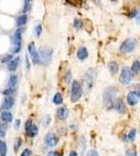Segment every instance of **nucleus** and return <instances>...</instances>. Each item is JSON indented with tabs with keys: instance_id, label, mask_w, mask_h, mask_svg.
Masks as SVG:
<instances>
[{
	"instance_id": "11",
	"label": "nucleus",
	"mask_w": 140,
	"mask_h": 156,
	"mask_svg": "<svg viewBox=\"0 0 140 156\" xmlns=\"http://www.w3.org/2000/svg\"><path fill=\"white\" fill-rule=\"evenodd\" d=\"M113 107L115 108V110H117L119 113H125V112H127V107H125V104L121 100V99H117V100L115 101V103H114Z\"/></svg>"
},
{
	"instance_id": "9",
	"label": "nucleus",
	"mask_w": 140,
	"mask_h": 156,
	"mask_svg": "<svg viewBox=\"0 0 140 156\" xmlns=\"http://www.w3.org/2000/svg\"><path fill=\"white\" fill-rule=\"evenodd\" d=\"M25 130H26V133L29 138H35L38 134V127L32 124V120H28L26 122V124H25Z\"/></svg>"
},
{
	"instance_id": "20",
	"label": "nucleus",
	"mask_w": 140,
	"mask_h": 156,
	"mask_svg": "<svg viewBox=\"0 0 140 156\" xmlns=\"http://www.w3.org/2000/svg\"><path fill=\"white\" fill-rule=\"evenodd\" d=\"M108 68H109V71H110V73L112 75L116 74L117 71H118V65L115 63V61H111V63H109Z\"/></svg>"
},
{
	"instance_id": "27",
	"label": "nucleus",
	"mask_w": 140,
	"mask_h": 156,
	"mask_svg": "<svg viewBox=\"0 0 140 156\" xmlns=\"http://www.w3.org/2000/svg\"><path fill=\"white\" fill-rule=\"evenodd\" d=\"M16 92L15 87H9V89H6L5 91H3V95L5 96H12V94H14Z\"/></svg>"
},
{
	"instance_id": "25",
	"label": "nucleus",
	"mask_w": 140,
	"mask_h": 156,
	"mask_svg": "<svg viewBox=\"0 0 140 156\" xmlns=\"http://www.w3.org/2000/svg\"><path fill=\"white\" fill-rule=\"evenodd\" d=\"M135 138H136V130L132 129L131 131L129 132V134H128V139H129V141H133L135 139Z\"/></svg>"
},
{
	"instance_id": "22",
	"label": "nucleus",
	"mask_w": 140,
	"mask_h": 156,
	"mask_svg": "<svg viewBox=\"0 0 140 156\" xmlns=\"http://www.w3.org/2000/svg\"><path fill=\"white\" fill-rule=\"evenodd\" d=\"M53 101L54 104H56V105H60L63 102V97H62V94L60 93H56L53 98Z\"/></svg>"
},
{
	"instance_id": "1",
	"label": "nucleus",
	"mask_w": 140,
	"mask_h": 156,
	"mask_svg": "<svg viewBox=\"0 0 140 156\" xmlns=\"http://www.w3.org/2000/svg\"><path fill=\"white\" fill-rule=\"evenodd\" d=\"M118 93L117 87L114 86H109L108 89L105 91L104 93V104L107 106V107H111V106H114V103H115V97Z\"/></svg>"
},
{
	"instance_id": "5",
	"label": "nucleus",
	"mask_w": 140,
	"mask_h": 156,
	"mask_svg": "<svg viewBox=\"0 0 140 156\" xmlns=\"http://www.w3.org/2000/svg\"><path fill=\"white\" fill-rule=\"evenodd\" d=\"M132 78H133V74L131 72V69H130L129 67H123L121 69V73H120V76H119L120 83L127 86V84L131 83Z\"/></svg>"
},
{
	"instance_id": "23",
	"label": "nucleus",
	"mask_w": 140,
	"mask_h": 156,
	"mask_svg": "<svg viewBox=\"0 0 140 156\" xmlns=\"http://www.w3.org/2000/svg\"><path fill=\"white\" fill-rule=\"evenodd\" d=\"M0 156H6V144L3 141H0Z\"/></svg>"
},
{
	"instance_id": "2",
	"label": "nucleus",
	"mask_w": 140,
	"mask_h": 156,
	"mask_svg": "<svg viewBox=\"0 0 140 156\" xmlns=\"http://www.w3.org/2000/svg\"><path fill=\"white\" fill-rule=\"evenodd\" d=\"M21 39H22V29L18 28L15 30L12 37V42H13V49L12 52L13 53H19L21 50Z\"/></svg>"
},
{
	"instance_id": "35",
	"label": "nucleus",
	"mask_w": 140,
	"mask_h": 156,
	"mask_svg": "<svg viewBox=\"0 0 140 156\" xmlns=\"http://www.w3.org/2000/svg\"><path fill=\"white\" fill-rule=\"evenodd\" d=\"M30 9V3H25L24 4V8H23V13H27L28 11Z\"/></svg>"
},
{
	"instance_id": "12",
	"label": "nucleus",
	"mask_w": 140,
	"mask_h": 156,
	"mask_svg": "<svg viewBox=\"0 0 140 156\" xmlns=\"http://www.w3.org/2000/svg\"><path fill=\"white\" fill-rule=\"evenodd\" d=\"M138 98H139V97L137 96L136 92H130V93L128 94V96H127L128 103H129L131 106L136 105L137 102H138Z\"/></svg>"
},
{
	"instance_id": "34",
	"label": "nucleus",
	"mask_w": 140,
	"mask_h": 156,
	"mask_svg": "<svg viewBox=\"0 0 140 156\" xmlns=\"http://www.w3.org/2000/svg\"><path fill=\"white\" fill-rule=\"evenodd\" d=\"M30 154H32L30 150H28V149H25V150L22 151V153H21V156H30Z\"/></svg>"
},
{
	"instance_id": "30",
	"label": "nucleus",
	"mask_w": 140,
	"mask_h": 156,
	"mask_svg": "<svg viewBox=\"0 0 140 156\" xmlns=\"http://www.w3.org/2000/svg\"><path fill=\"white\" fill-rule=\"evenodd\" d=\"M21 144H22V141H21V138H16L15 139V150L17 151L19 148H20V146H21Z\"/></svg>"
},
{
	"instance_id": "28",
	"label": "nucleus",
	"mask_w": 140,
	"mask_h": 156,
	"mask_svg": "<svg viewBox=\"0 0 140 156\" xmlns=\"http://www.w3.org/2000/svg\"><path fill=\"white\" fill-rule=\"evenodd\" d=\"M50 121H51V117L49 115H46L44 118V120H43V126L47 127L49 125V123H50Z\"/></svg>"
},
{
	"instance_id": "15",
	"label": "nucleus",
	"mask_w": 140,
	"mask_h": 156,
	"mask_svg": "<svg viewBox=\"0 0 140 156\" xmlns=\"http://www.w3.org/2000/svg\"><path fill=\"white\" fill-rule=\"evenodd\" d=\"M68 115H69V112H68V109L66 107H60L58 109V112H56V115H58V118L60 120L67 119Z\"/></svg>"
},
{
	"instance_id": "36",
	"label": "nucleus",
	"mask_w": 140,
	"mask_h": 156,
	"mask_svg": "<svg viewBox=\"0 0 140 156\" xmlns=\"http://www.w3.org/2000/svg\"><path fill=\"white\" fill-rule=\"evenodd\" d=\"M47 156H61V155H60V153L56 152V151H50V152H48Z\"/></svg>"
},
{
	"instance_id": "21",
	"label": "nucleus",
	"mask_w": 140,
	"mask_h": 156,
	"mask_svg": "<svg viewBox=\"0 0 140 156\" xmlns=\"http://www.w3.org/2000/svg\"><path fill=\"white\" fill-rule=\"evenodd\" d=\"M17 81H18V77L16 75H11L9 78V83H8L9 87H15V86L17 84Z\"/></svg>"
},
{
	"instance_id": "41",
	"label": "nucleus",
	"mask_w": 140,
	"mask_h": 156,
	"mask_svg": "<svg viewBox=\"0 0 140 156\" xmlns=\"http://www.w3.org/2000/svg\"><path fill=\"white\" fill-rule=\"evenodd\" d=\"M136 94H137V96L140 98V87H138V89H136Z\"/></svg>"
},
{
	"instance_id": "26",
	"label": "nucleus",
	"mask_w": 140,
	"mask_h": 156,
	"mask_svg": "<svg viewBox=\"0 0 140 156\" xmlns=\"http://www.w3.org/2000/svg\"><path fill=\"white\" fill-rule=\"evenodd\" d=\"M12 60H13V55H12V54H6V55L1 60V63H9V61H12Z\"/></svg>"
},
{
	"instance_id": "32",
	"label": "nucleus",
	"mask_w": 140,
	"mask_h": 156,
	"mask_svg": "<svg viewBox=\"0 0 140 156\" xmlns=\"http://www.w3.org/2000/svg\"><path fill=\"white\" fill-rule=\"evenodd\" d=\"M71 71H68L67 73H66V76H65V81L67 82V83H69L70 82V80H71Z\"/></svg>"
},
{
	"instance_id": "39",
	"label": "nucleus",
	"mask_w": 140,
	"mask_h": 156,
	"mask_svg": "<svg viewBox=\"0 0 140 156\" xmlns=\"http://www.w3.org/2000/svg\"><path fill=\"white\" fill-rule=\"evenodd\" d=\"M25 61H26V68L27 69H29L30 65H29V61H28V56L27 55H26V57H25Z\"/></svg>"
},
{
	"instance_id": "29",
	"label": "nucleus",
	"mask_w": 140,
	"mask_h": 156,
	"mask_svg": "<svg viewBox=\"0 0 140 156\" xmlns=\"http://www.w3.org/2000/svg\"><path fill=\"white\" fill-rule=\"evenodd\" d=\"M82 26H83L82 20H80V19H75L74 20V27L77 28V29H80Z\"/></svg>"
},
{
	"instance_id": "31",
	"label": "nucleus",
	"mask_w": 140,
	"mask_h": 156,
	"mask_svg": "<svg viewBox=\"0 0 140 156\" xmlns=\"http://www.w3.org/2000/svg\"><path fill=\"white\" fill-rule=\"evenodd\" d=\"M86 156H98V153H97V151L95 150H89L87 152Z\"/></svg>"
},
{
	"instance_id": "17",
	"label": "nucleus",
	"mask_w": 140,
	"mask_h": 156,
	"mask_svg": "<svg viewBox=\"0 0 140 156\" xmlns=\"http://www.w3.org/2000/svg\"><path fill=\"white\" fill-rule=\"evenodd\" d=\"M27 19H28L27 18V15H25V14H22V15H20L17 18V20H16V24H17L18 27L24 26L27 23Z\"/></svg>"
},
{
	"instance_id": "19",
	"label": "nucleus",
	"mask_w": 140,
	"mask_h": 156,
	"mask_svg": "<svg viewBox=\"0 0 140 156\" xmlns=\"http://www.w3.org/2000/svg\"><path fill=\"white\" fill-rule=\"evenodd\" d=\"M139 71H140V63H139V60H135L131 67V72H132L133 76L138 74Z\"/></svg>"
},
{
	"instance_id": "42",
	"label": "nucleus",
	"mask_w": 140,
	"mask_h": 156,
	"mask_svg": "<svg viewBox=\"0 0 140 156\" xmlns=\"http://www.w3.org/2000/svg\"><path fill=\"white\" fill-rule=\"evenodd\" d=\"M25 1V3H30V1H32V0H24Z\"/></svg>"
},
{
	"instance_id": "43",
	"label": "nucleus",
	"mask_w": 140,
	"mask_h": 156,
	"mask_svg": "<svg viewBox=\"0 0 140 156\" xmlns=\"http://www.w3.org/2000/svg\"><path fill=\"white\" fill-rule=\"evenodd\" d=\"M137 21H138V22L140 23V15L138 16V17H137Z\"/></svg>"
},
{
	"instance_id": "33",
	"label": "nucleus",
	"mask_w": 140,
	"mask_h": 156,
	"mask_svg": "<svg viewBox=\"0 0 140 156\" xmlns=\"http://www.w3.org/2000/svg\"><path fill=\"white\" fill-rule=\"evenodd\" d=\"M127 156H137V153L135 150H128L127 151Z\"/></svg>"
},
{
	"instance_id": "37",
	"label": "nucleus",
	"mask_w": 140,
	"mask_h": 156,
	"mask_svg": "<svg viewBox=\"0 0 140 156\" xmlns=\"http://www.w3.org/2000/svg\"><path fill=\"white\" fill-rule=\"evenodd\" d=\"M137 14H138V11H137V9H134V11L130 13L129 17L130 18H134V17H136V16H137Z\"/></svg>"
},
{
	"instance_id": "24",
	"label": "nucleus",
	"mask_w": 140,
	"mask_h": 156,
	"mask_svg": "<svg viewBox=\"0 0 140 156\" xmlns=\"http://www.w3.org/2000/svg\"><path fill=\"white\" fill-rule=\"evenodd\" d=\"M34 34L37 37H39L40 35L42 34V25L40 23H38L37 25L35 26V29H34Z\"/></svg>"
},
{
	"instance_id": "16",
	"label": "nucleus",
	"mask_w": 140,
	"mask_h": 156,
	"mask_svg": "<svg viewBox=\"0 0 140 156\" xmlns=\"http://www.w3.org/2000/svg\"><path fill=\"white\" fill-rule=\"evenodd\" d=\"M77 58H79L80 60H86V58L88 57V50L86 47H80V48L77 50Z\"/></svg>"
},
{
	"instance_id": "10",
	"label": "nucleus",
	"mask_w": 140,
	"mask_h": 156,
	"mask_svg": "<svg viewBox=\"0 0 140 156\" xmlns=\"http://www.w3.org/2000/svg\"><path fill=\"white\" fill-rule=\"evenodd\" d=\"M44 141L49 147H54V146L59 143V138H56V135L54 133H53V132H48V133L45 135Z\"/></svg>"
},
{
	"instance_id": "13",
	"label": "nucleus",
	"mask_w": 140,
	"mask_h": 156,
	"mask_svg": "<svg viewBox=\"0 0 140 156\" xmlns=\"http://www.w3.org/2000/svg\"><path fill=\"white\" fill-rule=\"evenodd\" d=\"M14 103H15V99H14L12 96H8L6 98H4L3 102H2V108L8 110L9 108L13 107Z\"/></svg>"
},
{
	"instance_id": "8",
	"label": "nucleus",
	"mask_w": 140,
	"mask_h": 156,
	"mask_svg": "<svg viewBox=\"0 0 140 156\" xmlns=\"http://www.w3.org/2000/svg\"><path fill=\"white\" fill-rule=\"evenodd\" d=\"M27 50H28V52H29V55L32 60V63H34L35 65L39 63H40V54H39V52L37 51V48H36L34 42H32V43L28 44Z\"/></svg>"
},
{
	"instance_id": "38",
	"label": "nucleus",
	"mask_w": 140,
	"mask_h": 156,
	"mask_svg": "<svg viewBox=\"0 0 140 156\" xmlns=\"http://www.w3.org/2000/svg\"><path fill=\"white\" fill-rule=\"evenodd\" d=\"M20 120H17V121H16V123H15V128L16 129H18L19 128V126H20Z\"/></svg>"
},
{
	"instance_id": "4",
	"label": "nucleus",
	"mask_w": 140,
	"mask_h": 156,
	"mask_svg": "<svg viewBox=\"0 0 140 156\" xmlns=\"http://www.w3.org/2000/svg\"><path fill=\"white\" fill-rule=\"evenodd\" d=\"M83 89L82 86L79 81H73L72 86H71V101L72 102H77L79 101V99L82 97Z\"/></svg>"
},
{
	"instance_id": "40",
	"label": "nucleus",
	"mask_w": 140,
	"mask_h": 156,
	"mask_svg": "<svg viewBox=\"0 0 140 156\" xmlns=\"http://www.w3.org/2000/svg\"><path fill=\"white\" fill-rule=\"evenodd\" d=\"M69 156H79V155H77V153L75 152V151H70Z\"/></svg>"
},
{
	"instance_id": "6",
	"label": "nucleus",
	"mask_w": 140,
	"mask_h": 156,
	"mask_svg": "<svg viewBox=\"0 0 140 156\" xmlns=\"http://www.w3.org/2000/svg\"><path fill=\"white\" fill-rule=\"evenodd\" d=\"M53 49H41L39 52L40 54V63L42 65H48L53 58Z\"/></svg>"
},
{
	"instance_id": "3",
	"label": "nucleus",
	"mask_w": 140,
	"mask_h": 156,
	"mask_svg": "<svg viewBox=\"0 0 140 156\" xmlns=\"http://www.w3.org/2000/svg\"><path fill=\"white\" fill-rule=\"evenodd\" d=\"M96 78V71L95 69H89L86 72L84 76V83H85V87H86L87 91H90L92 89L94 84V81H95Z\"/></svg>"
},
{
	"instance_id": "18",
	"label": "nucleus",
	"mask_w": 140,
	"mask_h": 156,
	"mask_svg": "<svg viewBox=\"0 0 140 156\" xmlns=\"http://www.w3.org/2000/svg\"><path fill=\"white\" fill-rule=\"evenodd\" d=\"M1 119H2V121L5 123H11L13 121V115H12V112L5 110V112H3L1 113Z\"/></svg>"
},
{
	"instance_id": "7",
	"label": "nucleus",
	"mask_w": 140,
	"mask_h": 156,
	"mask_svg": "<svg viewBox=\"0 0 140 156\" xmlns=\"http://www.w3.org/2000/svg\"><path fill=\"white\" fill-rule=\"evenodd\" d=\"M136 40L135 39H128L125 40L123 43L120 45V51L123 53H130V52L134 51L135 47H136Z\"/></svg>"
},
{
	"instance_id": "14",
	"label": "nucleus",
	"mask_w": 140,
	"mask_h": 156,
	"mask_svg": "<svg viewBox=\"0 0 140 156\" xmlns=\"http://www.w3.org/2000/svg\"><path fill=\"white\" fill-rule=\"evenodd\" d=\"M19 61H20V57L17 56V57L13 58V60L9 61L8 63V70L11 71V72H15L18 68V65H19Z\"/></svg>"
}]
</instances>
